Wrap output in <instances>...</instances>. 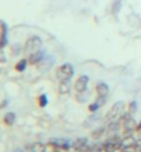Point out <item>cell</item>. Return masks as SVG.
I'll return each instance as SVG.
<instances>
[{
	"instance_id": "cell-1",
	"label": "cell",
	"mask_w": 141,
	"mask_h": 152,
	"mask_svg": "<svg viewBox=\"0 0 141 152\" xmlns=\"http://www.w3.org/2000/svg\"><path fill=\"white\" fill-rule=\"evenodd\" d=\"M40 47H42V40H40V37L32 36V37H29V39L26 40L24 50H25V53H26V54L32 56V54H36V53L40 51Z\"/></svg>"
},
{
	"instance_id": "cell-2",
	"label": "cell",
	"mask_w": 141,
	"mask_h": 152,
	"mask_svg": "<svg viewBox=\"0 0 141 152\" xmlns=\"http://www.w3.org/2000/svg\"><path fill=\"white\" fill-rule=\"evenodd\" d=\"M73 75V68L71 64H64L61 65L58 71H57V77L60 82H65V80H69Z\"/></svg>"
},
{
	"instance_id": "cell-3",
	"label": "cell",
	"mask_w": 141,
	"mask_h": 152,
	"mask_svg": "<svg viewBox=\"0 0 141 152\" xmlns=\"http://www.w3.org/2000/svg\"><path fill=\"white\" fill-rule=\"evenodd\" d=\"M123 107H125V104L123 102H116V104L113 105L112 108H111V111L108 112V119L109 120H115L118 118V116L122 115V111H123Z\"/></svg>"
},
{
	"instance_id": "cell-4",
	"label": "cell",
	"mask_w": 141,
	"mask_h": 152,
	"mask_svg": "<svg viewBox=\"0 0 141 152\" xmlns=\"http://www.w3.org/2000/svg\"><path fill=\"white\" fill-rule=\"evenodd\" d=\"M87 86H89V77L86 75L80 76V77L76 80V83H75V88H76L77 93H85Z\"/></svg>"
},
{
	"instance_id": "cell-5",
	"label": "cell",
	"mask_w": 141,
	"mask_h": 152,
	"mask_svg": "<svg viewBox=\"0 0 141 152\" xmlns=\"http://www.w3.org/2000/svg\"><path fill=\"white\" fill-rule=\"evenodd\" d=\"M96 90H97V94H98L100 97H104V98L108 96V93H109V88L105 83H98L97 84V87H96Z\"/></svg>"
},
{
	"instance_id": "cell-6",
	"label": "cell",
	"mask_w": 141,
	"mask_h": 152,
	"mask_svg": "<svg viewBox=\"0 0 141 152\" xmlns=\"http://www.w3.org/2000/svg\"><path fill=\"white\" fill-rule=\"evenodd\" d=\"M123 127H125L126 132H133L134 127H136V122L133 120V118H127V119L125 120V123H123Z\"/></svg>"
},
{
	"instance_id": "cell-7",
	"label": "cell",
	"mask_w": 141,
	"mask_h": 152,
	"mask_svg": "<svg viewBox=\"0 0 141 152\" xmlns=\"http://www.w3.org/2000/svg\"><path fill=\"white\" fill-rule=\"evenodd\" d=\"M86 144H87V140H86V138H77V140L73 142V148L75 149H85Z\"/></svg>"
},
{
	"instance_id": "cell-8",
	"label": "cell",
	"mask_w": 141,
	"mask_h": 152,
	"mask_svg": "<svg viewBox=\"0 0 141 152\" xmlns=\"http://www.w3.org/2000/svg\"><path fill=\"white\" fill-rule=\"evenodd\" d=\"M42 57H43V54H42L40 51L36 53V54H32L31 58H29V62H31V64H39L40 61H43L42 60Z\"/></svg>"
},
{
	"instance_id": "cell-9",
	"label": "cell",
	"mask_w": 141,
	"mask_h": 152,
	"mask_svg": "<svg viewBox=\"0 0 141 152\" xmlns=\"http://www.w3.org/2000/svg\"><path fill=\"white\" fill-rule=\"evenodd\" d=\"M60 93H61V94H68V93H69V83H68V80H65V82H61V83H60Z\"/></svg>"
},
{
	"instance_id": "cell-10",
	"label": "cell",
	"mask_w": 141,
	"mask_h": 152,
	"mask_svg": "<svg viewBox=\"0 0 141 152\" xmlns=\"http://www.w3.org/2000/svg\"><path fill=\"white\" fill-rule=\"evenodd\" d=\"M32 152H46V147L42 142H35V144L32 145V149H31Z\"/></svg>"
},
{
	"instance_id": "cell-11",
	"label": "cell",
	"mask_w": 141,
	"mask_h": 152,
	"mask_svg": "<svg viewBox=\"0 0 141 152\" xmlns=\"http://www.w3.org/2000/svg\"><path fill=\"white\" fill-rule=\"evenodd\" d=\"M14 120H15V115H14V113H7V115L4 116V122H6V123L8 124V126H11L12 123H14Z\"/></svg>"
},
{
	"instance_id": "cell-12",
	"label": "cell",
	"mask_w": 141,
	"mask_h": 152,
	"mask_svg": "<svg viewBox=\"0 0 141 152\" xmlns=\"http://www.w3.org/2000/svg\"><path fill=\"white\" fill-rule=\"evenodd\" d=\"M6 32H7V29H6V24H1V47L6 46Z\"/></svg>"
},
{
	"instance_id": "cell-13",
	"label": "cell",
	"mask_w": 141,
	"mask_h": 152,
	"mask_svg": "<svg viewBox=\"0 0 141 152\" xmlns=\"http://www.w3.org/2000/svg\"><path fill=\"white\" fill-rule=\"evenodd\" d=\"M25 66H26V61L25 60H22V61H20L18 64H17V66H15V69L18 71V72H22L25 69Z\"/></svg>"
},
{
	"instance_id": "cell-14",
	"label": "cell",
	"mask_w": 141,
	"mask_h": 152,
	"mask_svg": "<svg viewBox=\"0 0 141 152\" xmlns=\"http://www.w3.org/2000/svg\"><path fill=\"white\" fill-rule=\"evenodd\" d=\"M102 132H104V129H100V130L94 132V133H93V138H97L98 136H101V134H102Z\"/></svg>"
},
{
	"instance_id": "cell-15",
	"label": "cell",
	"mask_w": 141,
	"mask_h": 152,
	"mask_svg": "<svg viewBox=\"0 0 141 152\" xmlns=\"http://www.w3.org/2000/svg\"><path fill=\"white\" fill-rule=\"evenodd\" d=\"M40 101H42V107H45L46 102H47V100H46V97H40Z\"/></svg>"
}]
</instances>
